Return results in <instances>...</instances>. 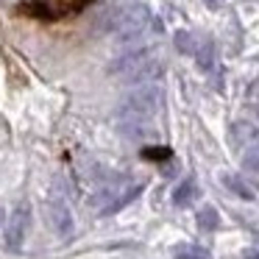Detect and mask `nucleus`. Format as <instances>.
<instances>
[{
  "label": "nucleus",
  "instance_id": "nucleus-1",
  "mask_svg": "<svg viewBox=\"0 0 259 259\" xmlns=\"http://www.w3.org/2000/svg\"><path fill=\"white\" fill-rule=\"evenodd\" d=\"M164 101V90L151 81L140 84L120 101L117 106V128L128 140H145L153 134V117L159 114Z\"/></svg>",
  "mask_w": 259,
  "mask_h": 259
},
{
  "label": "nucleus",
  "instance_id": "nucleus-2",
  "mask_svg": "<svg viewBox=\"0 0 259 259\" xmlns=\"http://www.w3.org/2000/svg\"><path fill=\"white\" fill-rule=\"evenodd\" d=\"M109 28H112L114 39H117L120 45H134V42H140L151 28L162 31V25L153 23L151 12H148L145 6L134 3V6H125V9H120V12H114Z\"/></svg>",
  "mask_w": 259,
  "mask_h": 259
},
{
  "label": "nucleus",
  "instance_id": "nucleus-3",
  "mask_svg": "<svg viewBox=\"0 0 259 259\" xmlns=\"http://www.w3.org/2000/svg\"><path fill=\"white\" fill-rule=\"evenodd\" d=\"M140 190H142V184H131V181L114 179V181H109V184L98 187L87 203L101 214H112V212H117V209H123L125 203L134 201V198L140 195Z\"/></svg>",
  "mask_w": 259,
  "mask_h": 259
},
{
  "label": "nucleus",
  "instance_id": "nucleus-4",
  "mask_svg": "<svg viewBox=\"0 0 259 259\" xmlns=\"http://www.w3.org/2000/svg\"><path fill=\"white\" fill-rule=\"evenodd\" d=\"M28 226H31V206L28 203H20V206H14V212L6 218V245L12 248V251H17V248H23L25 242V234H28Z\"/></svg>",
  "mask_w": 259,
  "mask_h": 259
},
{
  "label": "nucleus",
  "instance_id": "nucleus-5",
  "mask_svg": "<svg viewBox=\"0 0 259 259\" xmlns=\"http://www.w3.org/2000/svg\"><path fill=\"white\" fill-rule=\"evenodd\" d=\"M45 218H48V223H51V229L56 231L59 237H73V214H70V209H67V203L62 201L59 195H51V201L45 203Z\"/></svg>",
  "mask_w": 259,
  "mask_h": 259
},
{
  "label": "nucleus",
  "instance_id": "nucleus-6",
  "mask_svg": "<svg viewBox=\"0 0 259 259\" xmlns=\"http://www.w3.org/2000/svg\"><path fill=\"white\" fill-rule=\"evenodd\" d=\"M153 56V51L151 48H134V51H128V53H123L120 59H114L112 64H109V73L112 75H120V78H128L131 73H134L140 64H145L148 59Z\"/></svg>",
  "mask_w": 259,
  "mask_h": 259
},
{
  "label": "nucleus",
  "instance_id": "nucleus-7",
  "mask_svg": "<svg viewBox=\"0 0 259 259\" xmlns=\"http://www.w3.org/2000/svg\"><path fill=\"white\" fill-rule=\"evenodd\" d=\"M162 70H164V64L159 62L156 56H151L145 64H140V67L134 70V73L125 78V84H131V87H140V84H151V81H156L159 75H162Z\"/></svg>",
  "mask_w": 259,
  "mask_h": 259
},
{
  "label": "nucleus",
  "instance_id": "nucleus-8",
  "mask_svg": "<svg viewBox=\"0 0 259 259\" xmlns=\"http://www.w3.org/2000/svg\"><path fill=\"white\" fill-rule=\"evenodd\" d=\"M242 170H251V173H259V131L251 142L242 145Z\"/></svg>",
  "mask_w": 259,
  "mask_h": 259
},
{
  "label": "nucleus",
  "instance_id": "nucleus-9",
  "mask_svg": "<svg viewBox=\"0 0 259 259\" xmlns=\"http://www.w3.org/2000/svg\"><path fill=\"white\" fill-rule=\"evenodd\" d=\"M195 198H198V184L192 179L181 181V184L176 187V192H173V203H176V206H190Z\"/></svg>",
  "mask_w": 259,
  "mask_h": 259
},
{
  "label": "nucleus",
  "instance_id": "nucleus-10",
  "mask_svg": "<svg viewBox=\"0 0 259 259\" xmlns=\"http://www.w3.org/2000/svg\"><path fill=\"white\" fill-rule=\"evenodd\" d=\"M220 181H223V187H229L237 198H242V201H253V190L240 179V176H229V173H226V176H220Z\"/></svg>",
  "mask_w": 259,
  "mask_h": 259
},
{
  "label": "nucleus",
  "instance_id": "nucleus-11",
  "mask_svg": "<svg viewBox=\"0 0 259 259\" xmlns=\"http://www.w3.org/2000/svg\"><path fill=\"white\" fill-rule=\"evenodd\" d=\"M195 56H198V67H201L203 73H209V70L214 67V45L212 42H203L195 51Z\"/></svg>",
  "mask_w": 259,
  "mask_h": 259
},
{
  "label": "nucleus",
  "instance_id": "nucleus-12",
  "mask_svg": "<svg viewBox=\"0 0 259 259\" xmlns=\"http://www.w3.org/2000/svg\"><path fill=\"white\" fill-rule=\"evenodd\" d=\"M198 226H201L203 231H214L220 226V214H218V209L214 206H206V209H201L198 212Z\"/></svg>",
  "mask_w": 259,
  "mask_h": 259
},
{
  "label": "nucleus",
  "instance_id": "nucleus-13",
  "mask_svg": "<svg viewBox=\"0 0 259 259\" xmlns=\"http://www.w3.org/2000/svg\"><path fill=\"white\" fill-rule=\"evenodd\" d=\"M173 253H176V259H212L209 251H203L198 245H176Z\"/></svg>",
  "mask_w": 259,
  "mask_h": 259
},
{
  "label": "nucleus",
  "instance_id": "nucleus-14",
  "mask_svg": "<svg viewBox=\"0 0 259 259\" xmlns=\"http://www.w3.org/2000/svg\"><path fill=\"white\" fill-rule=\"evenodd\" d=\"M176 48H179L181 53H195V51H198V48H195V39H192L190 31H179V34H176Z\"/></svg>",
  "mask_w": 259,
  "mask_h": 259
},
{
  "label": "nucleus",
  "instance_id": "nucleus-15",
  "mask_svg": "<svg viewBox=\"0 0 259 259\" xmlns=\"http://www.w3.org/2000/svg\"><path fill=\"white\" fill-rule=\"evenodd\" d=\"M242 259H259V251L256 248H245V251H242Z\"/></svg>",
  "mask_w": 259,
  "mask_h": 259
},
{
  "label": "nucleus",
  "instance_id": "nucleus-16",
  "mask_svg": "<svg viewBox=\"0 0 259 259\" xmlns=\"http://www.w3.org/2000/svg\"><path fill=\"white\" fill-rule=\"evenodd\" d=\"M209 6H220V3H223V0H206Z\"/></svg>",
  "mask_w": 259,
  "mask_h": 259
},
{
  "label": "nucleus",
  "instance_id": "nucleus-17",
  "mask_svg": "<svg viewBox=\"0 0 259 259\" xmlns=\"http://www.w3.org/2000/svg\"><path fill=\"white\" fill-rule=\"evenodd\" d=\"M6 223V212H3V209H0V226Z\"/></svg>",
  "mask_w": 259,
  "mask_h": 259
}]
</instances>
